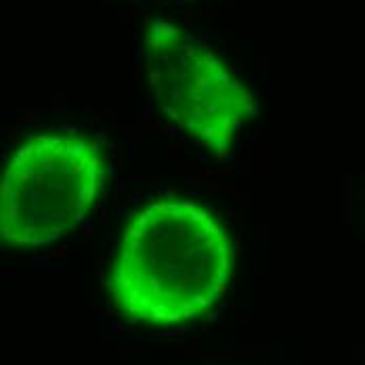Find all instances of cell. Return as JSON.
Wrapping results in <instances>:
<instances>
[{
    "label": "cell",
    "mask_w": 365,
    "mask_h": 365,
    "mask_svg": "<svg viewBox=\"0 0 365 365\" xmlns=\"http://www.w3.org/2000/svg\"><path fill=\"white\" fill-rule=\"evenodd\" d=\"M108 168L82 135H34L15 149L0 185V237L9 248L51 246L95 206Z\"/></svg>",
    "instance_id": "2"
},
{
    "label": "cell",
    "mask_w": 365,
    "mask_h": 365,
    "mask_svg": "<svg viewBox=\"0 0 365 365\" xmlns=\"http://www.w3.org/2000/svg\"><path fill=\"white\" fill-rule=\"evenodd\" d=\"M233 262V240L208 208L153 202L124 227L111 264V302L139 326H182L219 304Z\"/></svg>",
    "instance_id": "1"
},
{
    "label": "cell",
    "mask_w": 365,
    "mask_h": 365,
    "mask_svg": "<svg viewBox=\"0 0 365 365\" xmlns=\"http://www.w3.org/2000/svg\"><path fill=\"white\" fill-rule=\"evenodd\" d=\"M149 84L158 108L197 145L229 155L256 101L244 82L193 34L151 21L145 34Z\"/></svg>",
    "instance_id": "3"
}]
</instances>
